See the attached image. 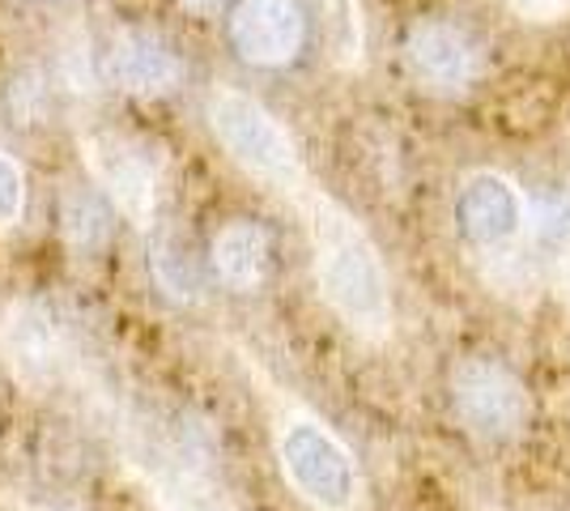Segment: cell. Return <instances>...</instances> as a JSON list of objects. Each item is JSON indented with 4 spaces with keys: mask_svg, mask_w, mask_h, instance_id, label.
Segmentation results:
<instances>
[{
    "mask_svg": "<svg viewBox=\"0 0 570 511\" xmlns=\"http://www.w3.org/2000/svg\"><path fill=\"white\" fill-rule=\"evenodd\" d=\"M298 200L307 214L320 294L357 337L383 341L392 333V286H387V268H383L371 235L324 193L307 188Z\"/></svg>",
    "mask_w": 570,
    "mask_h": 511,
    "instance_id": "6da1fadb",
    "label": "cell"
},
{
    "mask_svg": "<svg viewBox=\"0 0 570 511\" xmlns=\"http://www.w3.org/2000/svg\"><path fill=\"white\" fill-rule=\"evenodd\" d=\"M132 469L163 511H238L217 482V443L191 414L149 417L132 426Z\"/></svg>",
    "mask_w": 570,
    "mask_h": 511,
    "instance_id": "7a4b0ae2",
    "label": "cell"
},
{
    "mask_svg": "<svg viewBox=\"0 0 570 511\" xmlns=\"http://www.w3.org/2000/svg\"><path fill=\"white\" fill-rule=\"evenodd\" d=\"M4 358L30 389H69L86 375V337L65 303L22 298L4 320Z\"/></svg>",
    "mask_w": 570,
    "mask_h": 511,
    "instance_id": "3957f363",
    "label": "cell"
},
{
    "mask_svg": "<svg viewBox=\"0 0 570 511\" xmlns=\"http://www.w3.org/2000/svg\"><path fill=\"white\" fill-rule=\"evenodd\" d=\"M205 116H209L217 146L226 149L247 175H256V179L289 196H303L311 188L289 132L264 111L256 98L238 95V90H214Z\"/></svg>",
    "mask_w": 570,
    "mask_h": 511,
    "instance_id": "277c9868",
    "label": "cell"
},
{
    "mask_svg": "<svg viewBox=\"0 0 570 511\" xmlns=\"http://www.w3.org/2000/svg\"><path fill=\"white\" fill-rule=\"evenodd\" d=\"M277 461L294 494L315 511H354L362 478L350 448L320 422L294 414L277 426Z\"/></svg>",
    "mask_w": 570,
    "mask_h": 511,
    "instance_id": "5b68a950",
    "label": "cell"
},
{
    "mask_svg": "<svg viewBox=\"0 0 570 511\" xmlns=\"http://www.w3.org/2000/svg\"><path fill=\"white\" fill-rule=\"evenodd\" d=\"M452 410L460 426L473 439L485 443H507L528 426L532 417V396L523 389V380L499 358L469 354L452 366Z\"/></svg>",
    "mask_w": 570,
    "mask_h": 511,
    "instance_id": "8992f818",
    "label": "cell"
},
{
    "mask_svg": "<svg viewBox=\"0 0 570 511\" xmlns=\"http://www.w3.org/2000/svg\"><path fill=\"white\" fill-rule=\"evenodd\" d=\"M452 218L460 239L476 252H507L528 230V200L499 170H476L460 184L452 200Z\"/></svg>",
    "mask_w": 570,
    "mask_h": 511,
    "instance_id": "52a82bcc",
    "label": "cell"
},
{
    "mask_svg": "<svg viewBox=\"0 0 570 511\" xmlns=\"http://www.w3.org/2000/svg\"><path fill=\"white\" fill-rule=\"evenodd\" d=\"M81 149H86L90 175L107 193V200L116 205L119 214L149 226L154 200H158V170H163L158 158L149 154V146L132 141V137H119V132H90Z\"/></svg>",
    "mask_w": 570,
    "mask_h": 511,
    "instance_id": "ba28073f",
    "label": "cell"
},
{
    "mask_svg": "<svg viewBox=\"0 0 570 511\" xmlns=\"http://www.w3.org/2000/svg\"><path fill=\"white\" fill-rule=\"evenodd\" d=\"M409 73L434 95H460L481 73V48L469 30L452 22H417L404 35Z\"/></svg>",
    "mask_w": 570,
    "mask_h": 511,
    "instance_id": "9c48e42d",
    "label": "cell"
},
{
    "mask_svg": "<svg viewBox=\"0 0 570 511\" xmlns=\"http://www.w3.org/2000/svg\"><path fill=\"white\" fill-rule=\"evenodd\" d=\"M230 43L256 69H282L307 43V22L294 0H238L230 13Z\"/></svg>",
    "mask_w": 570,
    "mask_h": 511,
    "instance_id": "30bf717a",
    "label": "cell"
},
{
    "mask_svg": "<svg viewBox=\"0 0 570 511\" xmlns=\"http://www.w3.org/2000/svg\"><path fill=\"white\" fill-rule=\"evenodd\" d=\"M102 69H107V77L116 81L119 90L145 98L170 95L179 86V77H184V65L170 51L167 39H158L154 30H137V26L111 35V43L102 51Z\"/></svg>",
    "mask_w": 570,
    "mask_h": 511,
    "instance_id": "8fae6325",
    "label": "cell"
},
{
    "mask_svg": "<svg viewBox=\"0 0 570 511\" xmlns=\"http://www.w3.org/2000/svg\"><path fill=\"white\" fill-rule=\"evenodd\" d=\"M273 261H277V244L268 235V226L261 222H226L209 244V265L214 273L238 294L261 291L264 282L273 277Z\"/></svg>",
    "mask_w": 570,
    "mask_h": 511,
    "instance_id": "7c38bea8",
    "label": "cell"
},
{
    "mask_svg": "<svg viewBox=\"0 0 570 511\" xmlns=\"http://www.w3.org/2000/svg\"><path fill=\"white\" fill-rule=\"evenodd\" d=\"M60 230H65V244L77 256H98L102 247L111 244V230H116V214H111L107 193L69 188L60 196Z\"/></svg>",
    "mask_w": 570,
    "mask_h": 511,
    "instance_id": "4fadbf2b",
    "label": "cell"
},
{
    "mask_svg": "<svg viewBox=\"0 0 570 511\" xmlns=\"http://www.w3.org/2000/svg\"><path fill=\"white\" fill-rule=\"evenodd\" d=\"M149 268H154V282H158L175 303H196V298L205 294V268H200L191 244L175 226L154 230V239H149Z\"/></svg>",
    "mask_w": 570,
    "mask_h": 511,
    "instance_id": "5bb4252c",
    "label": "cell"
},
{
    "mask_svg": "<svg viewBox=\"0 0 570 511\" xmlns=\"http://www.w3.org/2000/svg\"><path fill=\"white\" fill-rule=\"evenodd\" d=\"M26 209V175L22 167L0 149V230L18 226Z\"/></svg>",
    "mask_w": 570,
    "mask_h": 511,
    "instance_id": "9a60e30c",
    "label": "cell"
},
{
    "mask_svg": "<svg viewBox=\"0 0 570 511\" xmlns=\"http://www.w3.org/2000/svg\"><path fill=\"white\" fill-rule=\"evenodd\" d=\"M546 256L549 265L558 268V277H570V193L562 196V205L549 214L546 222Z\"/></svg>",
    "mask_w": 570,
    "mask_h": 511,
    "instance_id": "2e32d148",
    "label": "cell"
},
{
    "mask_svg": "<svg viewBox=\"0 0 570 511\" xmlns=\"http://www.w3.org/2000/svg\"><path fill=\"white\" fill-rule=\"evenodd\" d=\"M515 13H520L523 22H558V18H567L570 0H507Z\"/></svg>",
    "mask_w": 570,
    "mask_h": 511,
    "instance_id": "e0dca14e",
    "label": "cell"
},
{
    "mask_svg": "<svg viewBox=\"0 0 570 511\" xmlns=\"http://www.w3.org/2000/svg\"><path fill=\"white\" fill-rule=\"evenodd\" d=\"M184 4H188V9H200V13H205V9H217L222 0H184Z\"/></svg>",
    "mask_w": 570,
    "mask_h": 511,
    "instance_id": "ac0fdd59",
    "label": "cell"
}]
</instances>
